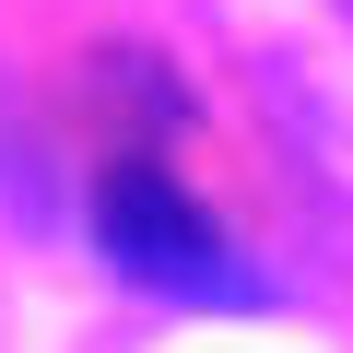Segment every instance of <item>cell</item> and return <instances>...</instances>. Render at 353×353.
Listing matches in <instances>:
<instances>
[{"instance_id": "1", "label": "cell", "mask_w": 353, "mask_h": 353, "mask_svg": "<svg viewBox=\"0 0 353 353\" xmlns=\"http://www.w3.org/2000/svg\"><path fill=\"white\" fill-rule=\"evenodd\" d=\"M94 248H106L141 294H176V306H259V294H271V283L248 271V248L176 189L153 153L106 165V189H94Z\"/></svg>"}]
</instances>
